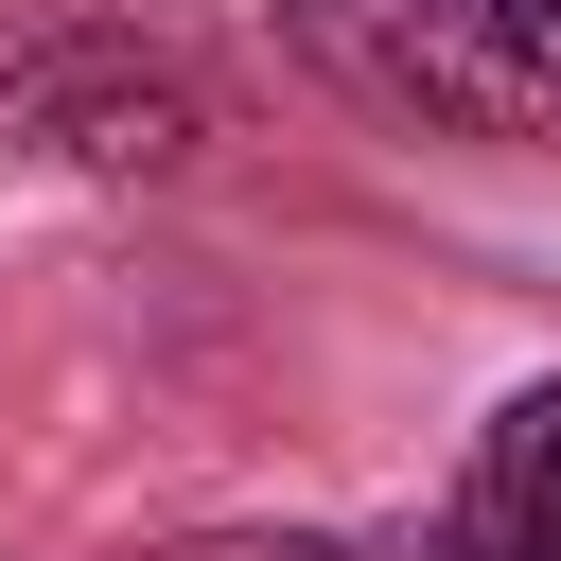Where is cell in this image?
<instances>
[{
    "instance_id": "6da1fadb",
    "label": "cell",
    "mask_w": 561,
    "mask_h": 561,
    "mask_svg": "<svg viewBox=\"0 0 561 561\" xmlns=\"http://www.w3.org/2000/svg\"><path fill=\"white\" fill-rule=\"evenodd\" d=\"M298 53L421 140H561V0H280Z\"/></svg>"
},
{
    "instance_id": "7a4b0ae2",
    "label": "cell",
    "mask_w": 561,
    "mask_h": 561,
    "mask_svg": "<svg viewBox=\"0 0 561 561\" xmlns=\"http://www.w3.org/2000/svg\"><path fill=\"white\" fill-rule=\"evenodd\" d=\"M193 140H210V88L175 53H140V35L0 53V158H35V175H175Z\"/></svg>"
},
{
    "instance_id": "3957f363",
    "label": "cell",
    "mask_w": 561,
    "mask_h": 561,
    "mask_svg": "<svg viewBox=\"0 0 561 561\" xmlns=\"http://www.w3.org/2000/svg\"><path fill=\"white\" fill-rule=\"evenodd\" d=\"M438 526H473V543H508V561H561V368H543L526 403H491V438H473V473H456Z\"/></svg>"
},
{
    "instance_id": "277c9868",
    "label": "cell",
    "mask_w": 561,
    "mask_h": 561,
    "mask_svg": "<svg viewBox=\"0 0 561 561\" xmlns=\"http://www.w3.org/2000/svg\"><path fill=\"white\" fill-rule=\"evenodd\" d=\"M333 561H508V543H473V526H421V543H333Z\"/></svg>"
}]
</instances>
